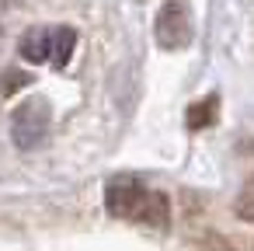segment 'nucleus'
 Segmentation results:
<instances>
[{"label": "nucleus", "mask_w": 254, "mask_h": 251, "mask_svg": "<svg viewBox=\"0 0 254 251\" xmlns=\"http://www.w3.org/2000/svg\"><path fill=\"white\" fill-rule=\"evenodd\" d=\"M49 105L42 98H28L25 105L14 108V119H11V136L21 150H32L39 147L46 136H49Z\"/></svg>", "instance_id": "obj_1"}, {"label": "nucleus", "mask_w": 254, "mask_h": 251, "mask_svg": "<svg viewBox=\"0 0 254 251\" xmlns=\"http://www.w3.org/2000/svg\"><path fill=\"white\" fill-rule=\"evenodd\" d=\"M157 42L167 53L185 49L191 42V11L185 0H167L157 11Z\"/></svg>", "instance_id": "obj_2"}, {"label": "nucleus", "mask_w": 254, "mask_h": 251, "mask_svg": "<svg viewBox=\"0 0 254 251\" xmlns=\"http://www.w3.org/2000/svg\"><path fill=\"white\" fill-rule=\"evenodd\" d=\"M146 192H150V188H146L139 178L119 174V178H112L108 188H105V209H108L112 216H119V220H132L136 209L143 206Z\"/></svg>", "instance_id": "obj_3"}, {"label": "nucleus", "mask_w": 254, "mask_h": 251, "mask_svg": "<svg viewBox=\"0 0 254 251\" xmlns=\"http://www.w3.org/2000/svg\"><path fill=\"white\" fill-rule=\"evenodd\" d=\"M132 220H139V223H146V227H167V220H171V206H167V195L164 192H146V199H143V206L136 209V216Z\"/></svg>", "instance_id": "obj_4"}, {"label": "nucleus", "mask_w": 254, "mask_h": 251, "mask_svg": "<svg viewBox=\"0 0 254 251\" xmlns=\"http://www.w3.org/2000/svg\"><path fill=\"white\" fill-rule=\"evenodd\" d=\"M49 42H53V32L49 28H32L21 39V56L28 63H46L49 60Z\"/></svg>", "instance_id": "obj_5"}, {"label": "nucleus", "mask_w": 254, "mask_h": 251, "mask_svg": "<svg viewBox=\"0 0 254 251\" xmlns=\"http://www.w3.org/2000/svg\"><path fill=\"white\" fill-rule=\"evenodd\" d=\"M73 49H77V32H73V28H66V25L53 28V42H49V60H53L56 67H66V63H70V56H73Z\"/></svg>", "instance_id": "obj_6"}, {"label": "nucleus", "mask_w": 254, "mask_h": 251, "mask_svg": "<svg viewBox=\"0 0 254 251\" xmlns=\"http://www.w3.org/2000/svg\"><path fill=\"white\" fill-rule=\"evenodd\" d=\"M216 105H219L216 94H205L202 101H195V105L188 108V126H191V129H205V126H212V122H216Z\"/></svg>", "instance_id": "obj_7"}, {"label": "nucleus", "mask_w": 254, "mask_h": 251, "mask_svg": "<svg viewBox=\"0 0 254 251\" xmlns=\"http://www.w3.org/2000/svg\"><path fill=\"white\" fill-rule=\"evenodd\" d=\"M233 213H237L240 220L254 223V178L244 181V188H240V195H237V202H233Z\"/></svg>", "instance_id": "obj_8"}, {"label": "nucleus", "mask_w": 254, "mask_h": 251, "mask_svg": "<svg viewBox=\"0 0 254 251\" xmlns=\"http://www.w3.org/2000/svg\"><path fill=\"white\" fill-rule=\"evenodd\" d=\"M195 251H233V244H230L223 234H205V237L198 241Z\"/></svg>", "instance_id": "obj_9"}, {"label": "nucleus", "mask_w": 254, "mask_h": 251, "mask_svg": "<svg viewBox=\"0 0 254 251\" xmlns=\"http://www.w3.org/2000/svg\"><path fill=\"white\" fill-rule=\"evenodd\" d=\"M32 77L28 74H18V70H7V77H4V84H0V91H4V94H14L18 87H25Z\"/></svg>", "instance_id": "obj_10"}]
</instances>
